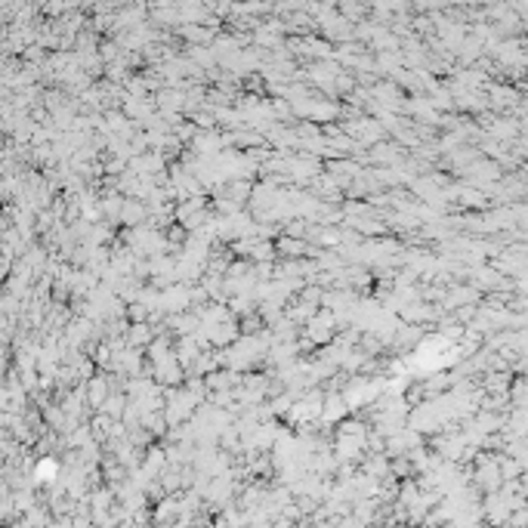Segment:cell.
Masks as SVG:
<instances>
[{
  "mask_svg": "<svg viewBox=\"0 0 528 528\" xmlns=\"http://www.w3.org/2000/svg\"><path fill=\"white\" fill-rule=\"evenodd\" d=\"M124 217L133 219V223H142V219L148 217V210L142 204H124Z\"/></svg>",
  "mask_w": 528,
  "mask_h": 528,
  "instance_id": "obj_1",
  "label": "cell"
}]
</instances>
